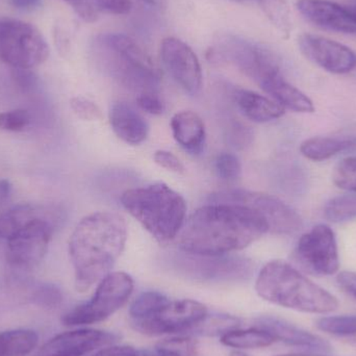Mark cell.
<instances>
[{
    "label": "cell",
    "instance_id": "obj_1",
    "mask_svg": "<svg viewBox=\"0 0 356 356\" xmlns=\"http://www.w3.org/2000/svg\"><path fill=\"white\" fill-rule=\"evenodd\" d=\"M267 232V222L254 209L209 202L186 220L179 248L190 254L225 255L246 248Z\"/></svg>",
    "mask_w": 356,
    "mask_h": 356
},
{
    "label": "cell",
    "instance_id": "obj_2",
    "mask_svg": "<svg viewBox=\"0 0 356 356\" xmlns=\"http://www.w3.org/2000/svg\"><path fill=\"white\" fill-rule=\"evenodd\" d=\"M127 241V221L118 213L97 211L77 224L69 240V255L79 292H87L111 273Z\"/></svg>",
    "mask_w": 356,
    "mask_h": 356
},
{
    "label": "cell",
    "instance_id": "obj_3",
    "mask_svg": "<svg viewBox=\"0 0 356 356\" xmlns=\"http://www.w3.org/2000/svg\"><path fill=\"white\" fill-rule=\"evenodd\" d=\"M255 291L268 302L302 313L324 315L339 307L336 296L284 261L264 266L257 275Z\"/></svg>",
    "mask_w": 356,
    "mask_h": 356
},
{
    "label": "cell",
    "instance_id": "obj_4",
    "mask_svg": "<svg viewBox=\"0 0 356 356\" xmlns=\"http://www.w3.org/2000/svg\"><path fill=\"white\" fill-rule=\"evenodd\" d=\"M121 203L161 244L177 238L186 223V200L163 182L129 188Z\"/></svg>",
    "mask_w": 356,
    "mask_h": 356
},
{
    "label": "cell",
    "instance_id": "obj_5",
    "mask_svg": "<svg viewBox=\"0 0 356 356\" xmlns=\"http://www.w3.org/2000/svg\"><path fill=\"white\" fill-rule=\"evenodd\" d=\"M94 45L100 64L123 86L139 94L156 91L160 71L133 38L124 33H104L96 38Z\"/></svg>",
    "mask_w": 356,
    "mask_h": 356
},
{
    "label": "cell",
    "instance_id": "obj_6",
    "mask_svg": "<svg viewBox=\"0 0 356 356\" xmlns=\"http://www.w3.org/2000/svg\"><path fill=\"white\" fill-rule=\"evenodd\" d=\"M207 58L215 65H232L261 86L282 74V65L271 50L232 33L219 35L207 49Z\"/></svg>",
    "mask_w": 356,
    "mask_h": 356
},
{
    "label": "cell",
    "instance_id": "obj_7",
    "mask_svg": "<svg viewBox=\"0 0 356 356\" xmlns=\"http://www.w3.org/2000/svg\"><path fill=\"white\" fill-rule=\"evenodd\" d=\"M49 46L31 23L0 19V60L14 69L31 70L46 62Z\"/></svg>",
    "mask_w": 356,
    "mask_h": 356
},
{
    "label": "cell",
    "instance_id": "obj_8",
    "mask_svg": "<svg viewBox=\"0 0 356 356\" xmlns=\"http://www.w3.org/2000/svg\"><path fill=\"white\" fill-rule=\"evenodd\" d=\"M133 278L124 272H114L98 284L93 297L65 314L62 322L67 326L90 325L114 315L133 294Z\"/></svg>",
    "mask_w": 356,
    "mask_h": 356
},
{
    "label": "cell",
    "instance_id": "obj_9",
    "mask_svg": "<svg viewBox=\"0 0 356 356\" xmlns=\"http://www.w3.org/2000/svg\"><path fill=\"white\" fill-rule=\"evenodd\" d=\"M209 202L244 205L257 211L269 226V232L294 234L302 228L300 215L282 199L265 193L229 190L211 194Z\"/></svg>",
    "mask_w": 356,
    "mask_h": 356
},
{
    "label": "cell",
    "instance_id": "obj_10",
    "mask_svg": "<svg viewBox=\"0 0 356 356\" xmlns=\"http://www.w3.org/2000/svg\"><path fill=\"white\" fill-rule=\"evenodd\" d=\"M295 261L307 273L330 276L340 269L336 234L330 226L318 224L301 236L294 251Z\"/></svg>",
    "mask_w": 356,
    "mask_h": 356
},
{
    "label": "cell",
    "instance_id": "obj_11",
    "mask_svg": "<svg viewBox=\"0 0 356 356\" xmlns=\"http://www.w3.org/2000/svg\"><path fill=\"white\" fill-rule=\"evenodd\" d=\"M207 315V307L198 301L191 299L172 301L169 299L147 317L131 322V325L140 334L147 336L178 334L190 332Z\"/></svg>",
    "mask_w": 356,
    "mask_h": 356
},
{
    "label": "cell",
    "instance_id": "obj_12",
    "mask_svg": "<svg viewBox=\"0 0 356 356\" xmlns=\"http://www.w3.org/2000/svg\"><path fill=\"white\" fill-rule=\"evenodd\" d=\"M54 234L52 220L38 218L6 240V261L15 269L29 271L42 263L47 254Z\"/></svg>",
    "mask_w": 356,
    "mask_h": 356
},
{
    "label": "cell",
    "instance_id": "obj_13",
    "mask_svg": "<svg viewBox=\"0 0 356 356\" xmlns=\"http://www.w3.org/2000/svg\"><path fill=\"white\" fill-rule=\"evenodd\" d=\"M175 268L186 277L200 282H236L250 274L248 259L225 255H198L184 252L173 259Z\"/></svg>",
    "mask_w": 356,
    "mask_h": 356
},
{
    "label": "cell",
    "instance_id": "obj_14",
    "mask_svg": "<svg viewBox=\"0 0 356 356\" xmlns=\"http://www.w3.org/2000/svg\"><path fill=\"white\" fill-rule=\"evenodd\" d=\"M161 56L167 70L181 89L193 96L200 92L202 70L198 58L188 44L177 38H166L161 44Z\"/></svg>",
    "mask_w": 356,
    "mask_h": 356
},
{
    "label": "cell",
    "instance_id": "obj_15",
    "mask_svg": "<svg viewBox=\"0 0 356 356\" xmlns=\"http://www.w3.org/2000/svg\"><path fill=\"white\" fill-rule=\"evenodd\" d=\"M301 54L332 74H347L356 68V54L344 44L321 35L303 33L298 38Z\"/></svg>",
    "mask_w": 356,
    "mask_h": 356
},
{
    "label": "cell",
    "instance_id": "obj_16",
    "mask_svg": "<svg viewBox=\"0 0 356 356\" xmlns=\"http://www.w3.org/2000/svg\"><path fill=\"white\" fill-rule=\"evenodd\" d=\"M117 337L102 330L83 328L63 332L42 346L37 356H85L111 346Z\"/></svg>",
    "mask_w": 356,
    "mask_h": 356
},
{
    "label": "cell",
    "instance_id": "obj_17",
    "mask_svg": "<svg viewBox=\"0 0 356 356\" xmlns=\"http://www.w3.org/2000/svg\"><path fill=\"white\" fill-rule=\"evenodd\" d=\"M297 10L315 26L334 33L356 35V16L349 6L332 0H298Z\"/></svg>",
    "mask_w": 356,
    "mask_h": 356
},
{
    "label": "cell",
    "instance_id": "obj_18",
    "mask_svg": "<svg viewBox=\"0 0 356 356\" xmlns=\"http://www.w3.org/2000/svg\"><path fill=\"white\" fill-rule=\"evenodd\" d=\"M257 327L269 332L276 342H282L290 346L305 348L317 353H330V345L321 337L316 336L302 328L289 323L280 318L264 316L255 321Z\"/></svg>",
    "mask_w": 356,
    "mask_h": 356
},
{
    "label": "cell",
    "instance_id": "obj_19",
    "mask_svg": "<svg viewBox=\"0 0 356 356\" xmlns=\"http://www.w3.org/2000/svg\"><path fill=\"white\" fill-rule=\"evenodd\" d=\"M110 122L119 139L131 145L143 143L148 136L147 122L141 114L127 102H116L110 111Z\"/></svg>",
    "mask_w": 356,
    "mask_h": 356
},
{
    "label": "cell",
    "instance_id": "obj_20",
    "mask_svg": "<svg viewBox=\"0 0 356 356\" xmlns=\"http://www.w3.org/2000/svg\"><path fill=\"white\" fill-rule=\"evenodd\" d=\"M232 95L241 113L253 122H271L282 118L286 113L277 102L255 92L236 89Z\"/></svg>",
    "mask_w": 356,
    "mask_h": 356
},
{
    "label": "cell",
    "instance_id": "obj_21",
    "mask_svg": "<svg viewBox=\"0 0 356 356\" xmlns=\"http://www.w3.org/2000/svg\"><path fill=\"white\" fill-rule=\"evenodd\" d=\"M259 87L284 110L293 111L295 113L315 112V106L311 98L298 88L289 83L284 79V74L271 77L264 81Z\"/></svg>",
    "mask_w": 356,
    "mask_h": 356
},
{
    "label": "cell",
    "instance_id": "obj_22",
    "mask_svg": "<svg viewBox=\"0 0 356 356\" xmlns=\"http://www.w3.org/2000/svg\"><path fill=\"white\" fill-rule=\"evenodd\" d=\"M301 154L313 162H324L340 154H356V136L313 137L301 143Z\"/></svg>",
    "mask_w": 356,
    "mask_h": 356
},
{
    "label": "cell",
    "instance_id": "obj_23",
    "mask_svg": "<svg viewBox=\"0 0 356 356\" xmlns=\"http://www.w3.org/2000/svg\"><path fill=\"white\" fill-rule=\"evenodd\" d=\"M171 129L175 141L191 154H199L204 146L205 127L196 113L182 111L173 116Z\"/></svg>",
    "mask_w": 356,
    "mask_h": 356
},
{
    "label": "cell",
    "instance_id": "obj_24",
    "mask_svg": "<svg viewBox=\"0 0 356 356\" xmlns=\"http://www.w3.org/2000/svg\"><path fill=\"white\" fill-rule=\"evenodd\" d=\"M47 211L33 204H18L0 215V238L8 240L15 232L38 218L46 217Z\"/></svg>",
    "mask_w": 356,
    "mask_h": 356
},
{
    "label": "cell",
    "instance_id": "obj_25",
    "mask_svg": "<svg viewBox=\"0 0 356 356\" xmlns=\"http://www.w3.org/2000/svg\"><path fill=\"white\" fill-rule=\"evenodd\" d=\"M275 342L269 332L257 326L248 330L236 328L221 337L222 344L234 349L266 348Z\"/></svg>",
    "mask_w": 356,
    "mask_h": 356
},
{
    "label": "cell",
    "instance_id": "obj_26",
    "mask_svg": "<svg viewBox=\"0 0 356 356\" xmlns=\"http://www.w3.org/2000/svg\"><path fill=\"white\" fill-rule=\"evenodd\" d=\"M39 343L37 332L13 330L0 332V356H29Z\"/></svg>",
    "mask_w": 356,
    "mask_h": 356
},
{
    "label": "cell",
    "instance_id": "obj_27",
    "mask_svg": "<svg viewBox=\"0 0 356 356\" xmlns=\"http://www.w3.org/2000/svg\"><path fill=\"white\" fill-rule=\"evenodd\" d=\"M323 216L332 223H345L356 219V192L330 199L324 205Z\"/></svg>",
    "mask_w": 356,
    "mask_h": 356
},
{
    "label": "cell",
    "instance_id": "obj_28",
    "mask_svg": "<svg viewBox=\"0 0 356 356\" xmlns=\"http://www.w3.org/2000/svg\"><path fill=\"white\" fill-rule=\"evenodd\" d=\"M270 22L284 35L289 38L292 31V18L286 0H257Z\"/></svg>",
    "mask_w": 356,
    "mask_h": 356
},
{
    "label": "cell",
    "instance_id": "obj_29",
    "mask_svg": "<svg viewBox=\"0 0 356 356\" xmlns=\"http://www.w3.org/2000/svg\"><path fill=\"white\" fill-rule=\"evenodd\" d=\"M240 325V319L230 315H213L207 314L204 319L193 327L190 332L200 336H223Z\"/></svg>",
    "mask_w": 356,
    "mask_h": 356
},
{
    "label": "cell",
    "instance_id": "obj_30",
    "mask_svg": "<svg viewBox=\"0 0 356 356\" xmlns=\"http://www.w3.org/2000/svg\"><path fill=\"white\" fill-rule=\"evenodd\" d=\"M318 330L336 337L356 336V316H332L317 320Z\"/></svg>",
    "mask_w": 356,
    "mask_h": 356
},
{
    "label": "cell",
    "instance_id": "obj_31",
    "mask_svg": "<svg viewBox=\"0 0 356 356\" xmlns=\"http://www.w3.org/2000/svg\"><path fill=\"white\" fill-rule=\"evenodd\" d=\"M159 356H197L196 342L190 337H177L158 344Z\"/></svg>",
    "mask_w": 356,
    "mask_h": 356
},
{
    "label": "cell",
    "instance_id": "obj_32",
    "mask_svg": "<svg viewBox=\"0 0 356 356\" xmlns=\"http://www.w3.org/2000/svg\"><path fill=\"white\" fill-rule=\"evenodd\" d=\"M332 180L338 188L356 192V154L339 162L332 173Z\"/></svg>",
    "mask_w": 356,
    "mask_h": 356
},
{
    "label": "cell",
    "instance_id": "obj_33",
    "mask_svg": "<svg viewBox=\"0 0 356 356\" xmlns=\"http://www.w3.org/2000/svg\"><path fill=\"white\" fill-rule=\"evenodd\" d=\"M218 177L225 181H234L242 175V165L234 154L222 152L215 160Z\"/></svg>",
    "mask_w": 356,
    "mask_h": 356
},
{
    "label": "cell",
    "instance_id": "obj_34",
    "mask_svg": "<svg viewBox=\"0 0 356 356\" xmlns=\"http://www.w3.org/2000/svg\"><path fill=\"white\" fill-rule=\"evenodd\" d=\"M31 122V114L23 108L0 113V129L2 131L20 133L26 129Z\"/></svg>",
    "mask_w": 356,
    "mask_h": 356
},
{
    "label": "cell",
    "instance_id": "obj_35",
    "mask_svg": "<svg viewBox=\"0 0 356 356\" xmlns=\"http://www.w3.org/2000/svg\"><path fill=\"white\" fill-rule=\"evenodd\" d=\"M33 298L40 307L54 309L62 303L63 294L58 286L46 284L35 290Z\"/></svg>",
    "mask_w": 356,
    "mask_h": 356
},
{
    "label": "cell",
    "instance_id": "obj_36",
    "mask_svg": "<svg viewBox=\"0 0 356 356\" xmlns=\"http://www.w3.org/2000/svg\"><path fill=\"white\" fill-rule=\"evenodd\" d=\"M70 104L75 115L83 120L95 121L102 118V111L97 104L87 98H72Z\"/></svg>",
    "mask_w": 356,
    "mask_h": 356
},
{
    "label": "cell",
    "instance_id": "obj_37",
    "mask_svg": "<svg viewBox=\"0 0 356 356\" xmlns=\"http://www.w3.org/2000/svg\"><path fill=\"white\" fill-rule=\"evenodd\" d=\"M137 104L142 111L152 115H161L164 112V104L156 92H145L138 95Z\"/></svg>",
    "mask_w": 356,
    "mask_h": 356
},
{
    "label": "cell",
    "instance_id": "obj_38",
    "mask_svg": "<svg viewBox=\"0 0 356 356\" xmlns=\"http://www.w3.org/2000/svg\"><path fill=\"white\" fill-rule=\"evenodd\" d=\"M96 8L115 15H127L131 12V0H93Z\"/></svg>",
    "mask_w": 356,
    "mask_h": 356
},
{
    "label": "cell",
    "instance_id": "obj_39",
    "mask_svg": "<svg viewBox=\"0 0 356 356\" xmlns=\"http://www.w3.org/2000/svg\"><path fill=\"white\" fill-rule=\"evenodd\" d=\"M68 2L77 15L88 23L97 20V8L93 1L90 0H64Z\"/></svg>",
    "mask_w": 356,
    "mask_h": 356
},
{
    "label": "cell",
    "instance_id": "obj_40",
    "mask_svg": "<svg viewBox=\"0 0 356 356\" xmlns=\"http://www.w3.org/2000/svg\"><path fill=\"white\" fill-rule=\"evenodd\" d=\"M154 162L167 170L172 171L175 173L184 172V165L181 164L178 158L171 152L166 150H159L154 154Z\"/></svg>",
    "mask_w": 356,
    "mask_h": 356
},
{
    "label": "cell",
    "instance_id": "obj_41",
    "mask_svg": "<svg viewBox=\"0 0 356 356\" xmlns=\"http://www.w3.org/2000/svg\"><path fill=\"white\" fill-rule=\"evenodd\" d=\"M339 286L349 296L356 299V273L351 271H343L339 273L338 278Z\"/></svg>",
    "mask_w": 356,
    "mask_h": 356
},
{
    "label": "cell",
    "instance_id": "obj_42",
    "mask_svg": "<svg viewBox=\"0 0 356 356\" xmlns=\"http://www.w3.org/2000/svg\"><path fill=\"white\" fill-rule=\"evenodd\" d=\"M15 81L20 86L22 89H31L37 83V77L35 76L31 70H23V69H15Z\"/></svg>",
    "mask_w": 356,
    "mask_h": 356
},
{
    "label": "cell",
    "instance_id": "obj_43",
    "mask_svg": "<svg viewBox=\"0 0 356 356\" xmlns=\"http://www.w3.org/2000/svg\"><path fill=\"white\" fill-rule=\"evenodd\" d=\"M136 353V349L131 346H108L100 349L95 355L91 356H131Z\"/></svg>",
    "mask_w": 356,
    "mask_h": 356
},
{
    "label": "cell",
    "instance_id": "obj_44",
    "mask_svg": "<svg viewBox=\"0 0 356 356\" xmlns=\"http://www.w3.org/2000/svg\"><path fill=\"white\" fill-rule=\"evenodd\" d=\"M10 2L17 10L31 12L41 8L43 0H10Z\"/></svg>",
    "mask_w": 356,
    "mask_h": 356
},
{
    "label": "cell",
    "instance_id": "obj_45",
    "mask_svg": "<svg viewBox=\"0 0 356 356\" xmlns=\"http://www.w3.org/2000/svg\"><path fill=\"white\" fill-rule=\"evenodd\" d=\"M12 194V184L6 178L0 179V207L6 204Z\"/></svg>",
    "mask_w": 356,
    "mask_h": 356
},
{
    "label": "cell",
    "instance_id": "obj_46",
    "mask_svg": "<svg viewBox=\"0 0 356 356\" xmlns=\"http://www.w3.org/2000/svg\"><path fill=\"white\" fill-rule=\"evenodd\" d=\"M131 356H159L158 353H156V350H154V353H152V351H138L136 350V353H134L133 355Z\"/></svg>",
    "mask_w": 356,
    "mask_h": 356
},
{
    "label": "cell",
    "instance_id": "obj_47",
    "mask_svg": "<svg viewBox=\"0 0 356 356\" xmlns=\"http://www.w3.org/2000/svg\"><path fill=\"white\" fill-rule=\"evenodd\" d=\"M277 356H326L319 355V353H289V355H282Z\"/></svg>",
    "mask_w": 356,
    "mask_h": 356
},
{
    "label": "cell",
    "instance_id": "obj_48",
    "mask_svg": "<svg viewBox=\"0 0 356 356\" xmlns=\"http://www.w3.org/2000/svg\"><path fill=\"white\" fill-rule=\"evenodd\" d=\"M230 356H249L248 355H246V353H243V351L238 350V349H236V350L232 351L230 353Z\"/></svg>",
    "mask_w": 356,
    "mask_h": 356
},
{
    "label": "cell",
    "instance_id": "obj_49",
    "mask_svg": "<svg viewBox=\"0 0 356 356\" xmlns=\"http://www.w3.org/2000/svg\"><path fill=\"white\" fill-rule=\"evenodd\" d=\"M144 3L148 4V6H154L158 4L159 0H141Z\"/></svg>",
    "mask_w": 356,
    "mask_h": 356
},
{
    "label": "cell",
    "instance_id": "obj_50",
    "mask_svg": "<svg viewBox=\"0 0 356 356\" xmlns=\"http://www.w3.org/2000/svg\"><path fill=\"white\" fill-rule=\"evenodd\" d=\"M349 8H350V10H353V14L356 16V4L355 6H349Z\"/></svg>",
    "mask_w": 356,
    "mask_h": 356
},
{
    "label": "cell",
    "instance_id": "obj_51",
    "mask_svg": "<svg viewBox=\"0 0 356 356\" xmlns=\"http://www.w3.org/2000/svg\"><path fill=\"white\" fill-rule=\"evenodd\" d=\"M234 1H242V0H234Z\"/></svg>",
    "mask_w": 356,
    "mask_h": 356
}]
</instances>
